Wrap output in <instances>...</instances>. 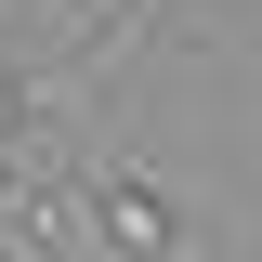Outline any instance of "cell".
I'll return each mask as SVG.
<instances>
[{
	"mask_svg": "<svg viewBox=\"0 0 262 262\" xmlns=\"http://www.w3.org/2000/svg\"><path fill=\"white\" fill-rule=\"evenodd\" d=\"M92 223H105L118 262H170V196L144 184V170H105V184H92Z\"/></svg>",
	"mask_w": 262,
	"mask_h": 262,
	"instance_id": "1",
	"label": "cell"
},
{
	"mask_svg": "<svg viewBox=\"0 0 262 262\" xmlns=\"http://www.w3.org/2000/svg\"><path fill=\"white\" fill-rule=\"evenodd\" d=\"M13 131H27V79L0 66V144H13Z\"/></svg>",
	"mask_w": 262,
	"mask_h": 262,
	"instance_id": "2",
	"label": "cell"
},
{
	"mask_svg": "<svg viewBox=\"0 0 262 262\" xmlns=\"http://www.w3.org/2000/svg\"><path fill=\"white\" fill-rule=\"evenodd\" d=\"M66 13H79V27H105V13H118V0H66Z\"/></svg>",
	"mask_w": 262,
	"mask_h": 262,
	"instance_id": "3",
	"label": "cell"
},
{
	"mask_svg": "<svg viewBox=\"0 0 262 262\" xmlns=\"http://www.w3.org/2000/svg\"><path fill=\"white\" fill-rule=\"evenodd\" d=\"M27 262H66V249H53V236H39V249H27Z\"/></svg>",
	"mask_w": 262,
	"mask_h": 262,
	"instance_id": "4",
	"label": "cell"
}]
</instances>
